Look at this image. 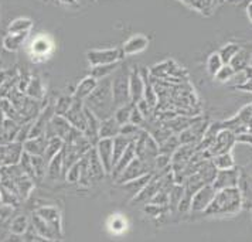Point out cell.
I'll return each mask as SVG.
<instances>
[{
	"mask_svg": "<svg viewBox=\"0 0 252 242\" xmlns=\"http://www.w3.org/2000/svg\"><path fill=\"white\" fill-rule=\"evenodd\" d=\"M244 206V196L238 187H231L218 190L214 194L211 204L203 212L210 218H222L234 217L240 212Z\"/></svg>",
	"mask_w": 252,
	"mask_h": 242,
	"instance_id": "1",
	"label": "cell"
},
{
	"mask_svg": "<svg viewBox=\"0 0 252 242\" xmlns=\"http://www.w3.org/2000/svg\"><path fill=\"white\" fill-rule=\"evenodd\" d=\"M84 106L88 108L99 121H103V119H108V118L114 116L116 106H115L114 95H112L111 77L98 81L96 88L84 101Z\"/></svg>",
	"mask_w": 252,
	"mask_h": 242,
	"instance_id": "2",
	"label": "cell"
},
{
	"mask_svg": "<svg viewBox=\"0 0 252 242\" xmlns=\"http://www.w3.org/2000/svg\"><path fill=\"white\" fill-rule=\"evenodd\" d=\"M133 146H135L136 157L149 167L152 173H155L153 163H155L156 156L159 154V143L152 138L146 130L142 129L138 138L133 140Z\"/></svg>",
	"mask_w": 252,
	"mask_h": 242,
	"instance_id": "3",
	"label": "cell"
},
{
	"mask_svg": "<svg viewBox=\"0 0 252 242\" xmlns=\"http://www.w3.org/2000/svg\"><path fill=\"white\" fill-rule=\"evenodd\" d=\"M111 77V87H112V95H114L115 106H122L130 102V95H129V75L130 69L126 67L125 64L119 65L118 69Z\"/></svg>",
	"mask_w": 252,
	"mask_h": 242,
	"instance_id": "4",
	"label": "cell"
},
{
	"mask_svg": "<svg viewBox=\"0 0 252 242\" xmlns=\"http://www.w3.org/2000/svg\"><path fill=\"white\" fill-rule=\"evenodd\" d=\"M81 133H82L81 130L69 125V122L64 116L54 115L50 119V122L47 125L46 135L44 136L47 139L57 136V138L63 139L64 143H71L74 139L78 138Z\"/></svg>",
	"mask_w": 252,
	"mask_h": 242,
	"instance_id": "5",
	"label": "cell"
},
{
	"mask_svg": "<svg viewBox=\"0 0 252 242\" xmlns=\"http://www.w3.org/2000/svg\"><path fill=\"white\" fill-rule=\"evenodd\" d=\"M122 58L124 53L119 48H95L87 53V61L90 62L91 67L121 62Z\"/></svg>",
	"mask_w": 252,
	"mask_h": 242,
	"instance_id": "6",
	"label": "cell"
},
{
	"mask_svg": "<svg viewBox=\"0 0 252 242\" xmlns=\"http://www.w3.org/2000/svg\"><path fill=\"white\" fill-rule=\"evenodd\" d=\"M235 143H237V135H235L234 132H231L229 129L222 127V129L218 132L217 138L214 140L213 146L208 149V151H210V154L214 157V156L221 154V153L232 151Z\"/></svg>",
	"mask_w": 252,
	"mask_h": 242,
	"instance_id": "7",
	"label": "cell"
},
{
	"mask_svg": "<svg viewBox=\"0 0 252 242\" xmlns=\"http://www.w3.org/2000/svg\"><path fill=\"white\" fill-rule=\"evenodd\" d=\"M216 194V190L211 184L203 185L198 191H195L191 198V206H190V212L194 214H203L208 206L211 204L213 198Z\"/></svg>",
	"mask_w": 252,
	"mask_h": 242,
	"instance_id": "8",
	"label": "cell"
},
{
	"mask_svg": "<svg viewBox=\"0 0 252 242\" xmlns=\"http://www.w3.org/2000/svg\"><path fill=\"white\" fill-rule=\"evenodd\" d=\"M94 148L102 163L105 173L111 174L114 167V139H99Z\"/></svg>",
	"mask_w": 252,
	"mask_h": 242,
	"instance_id": "9",
	"label": "cell"
},
{
	"mask_svg": "<svg viewBox=\"0 0 252 242\" xmlns=\"http://www.w3.org/2000/svg\"><path fill=\"white\" fill-rule=\"evenodd\" d=\"M241 177V170L235 166L232 169H227V170H218L217 176L213 182V187L214 190H224V188H231V187H238Z\"/></svg>",
	"mask_w": 252,
	"mask_h": 242,
	"instance_id": "10",
	"label": "cell"
},
{
	"mask_svg": "<svg viewBox=\"0 0 252 242\" xmlns=\"http://www.w3.org/2000/svg\"><path fill=\"white\" fill-rule=\"evenodd\" d=\"M148 173H152L149 167L145 163H142V161L139 160L138 157H135L133 160L129 163V166L126 167L125 170L119 174V177L115 180V183L122 185L127 183V182H132V180L139 179V177H142V176H145V174Z\"/></svg>",
	"mask_w": 252,
	"mask_h": 242,
	"instance_id": "11",
	"label": "cell"
},
{
	"mask_svg": "<svg viewBox=\"0 0 252 242\" xmlns=\"http://www.w3.org/2000/svg\"><path fill=\"white\" fill-rule=\"evenodd\" d=\"M69 122L71 126H74L75 129H78L81 132L85 130L87 127V115H85V106L84 102L81 101H74L71 108L68 109V112L64 116Z\"/></svg>",
	"mask_w": 252,
	"mask_h": 242,
	"instance_id": "12",
	"label": "cell"
},
{
	"mask_svg": "<svg viewBox=\"0 0 252 242\" xmlns=\"http://www.w3.org/2000/svg\"><path fill=\"white\" fill-rule=\"evenodd\" d=\"M143 92H145V82L140 74V68L133 67L130 69L129 75V95H130V102L138 104L139 101L143 99Z\"/></svg>",
	"mask_w": 252,
	"mask_h": 242,
	"instance_id": "13",
	"label": "cell"
},
{
	"mask_svg": "<svg viewBox=\"0 0 252 242\" xmlns=\"http://www.w3.org/2000/svg\"><path fill=\"white\" fill-rule=\"evenodd\" d=\"M35 214L38 217L46 221L47 224L53 228V230L57 232L60 237H63V224H61V214L57 208L53 207V206H44V207H40Z\"/></svg>",
	"mask_w": 252,
	"mask_h": 242,
	"instance_id": "14",
	"label": "cell"
},
{
	"mask_svg": "<svg viewBox=\"0 0 252 242\" xmlns=\"http://www.w3.org/2000/svg\"><path fill=\"white\" fill-rule=\"evenodd\" d=\"M148 47H149V38L143 34H136L126 40L121 50L124 53V57H126V56H136L139 53H143Z\"/></svg>",
	"mask_w": 252,
	"mask_h": 242,
	"instance_id": "15",
	"label": "cell"
},
{
	"mask_svg": "<svg viewBox=\"0 0 252 242\" xmlns=\"http://www.w3.org/2000/svg\"><path fill=\"white\" fill-rule=\"evenodd\" d=\"M30 227H32V228H33L38 235L44 237V238L50 240V241L58 242V240H61V238H63V237H60L57 232H56V231L53 230V228L47 224L44 219L41 218V217H38L35 212L32 215V218H30Z\"/></svg>",
	"mask_w": 252,
	"mask_h": 242,
	"instance_id": "16",
	"label": "cell"
},
{
	"mask_svg": "<svg viewBox=\"0 0 252 242\" xmlns=\"http://www.w3.org/2000/svg\"><path fill=\"white\" fill-rule=\"evenodd\" d=\"M85 115H87V127L82 133L91 142L92 146H95L96 142L99 140V123H101V121L94 115L88 108H85Z\"/></svg>",
	"mask_w": 252,
	"mask_h": 242,
	"instance_id": "17",
	"label": "cell"
},
{
	"mask_svg": "<svg viewBox=\"0 0 252 242\" xmlns=\"http://www.w3.org/2000/svg\"><path fill=\"white\" fill-rule=\"evenodd\" d=\"M23 151L24 149L22 143H17V142L6 143V145H4V154H3V166L19 164Z\"/></svg>",
	"mask_w": 252,
	"mask_h": 242,
	"instance_id": "18",
	"label": "cell"
},
{
	"mask_svg": "<svg viewBox=\"0 0 252 242\" xmlns=\"http://www.w3.org/2000/svg\"><path fill=\"white\" fill-rule=\"evenodd\" d=\"M96 85H98V81L95 80V78H92L91 75L85 77V78L77 85V88H75V91H74V95H72V99H74V101H81V102H84V101L91 95L92 91L96 88Z\"/></svg>",
	"mask_w": 252,
	"mask_h": 242,
	"instance_id": "19",
	"label": "cell"
},
{
	"mask_svg": "<svg viewBox=\"0 0 252 242\" xmlns=\"http://www.w3.org/2000/svg\"><path fill=\"white\" fill-rule=\"evenodd\" d=\"M221 129H222V122H213V123H208L206 132H204V135H203L201 140L198 142V145H197L195 150L210 149V148L213 146L214 140H216V138H217L218 132H220Z\"/></svg>",
	"mask_w": 252,
	"mask_h": 242,
	"instance_id": "20",
	"label": "cell"
},
{
	"mask_svg": "<svg viewBox=\"0 0 252 242\" xmlns=\"http://www.w3.org/2000/svg\"><path fill=\"white\" fill-rule=\"evenodd\" d=\"M87 156V160H88V167H90V172H91V177L92 180H101L105 177V169H103L102 163L99 160L98 157V153L95 148H91L88 150V153L85 154Z\"/></svg>",
	"mask_w": 252,
	"mask_h": 242,
	"instance_id": "21",
	"label": "cell"
},
{
	"mask_svg": "<svg viewBox=\"0 0 252 242\" xmlns=\"http://www.w3.org/2000/svg\"><path fill=\"white\" fill-rule=\"evenodd\" d=\"M135 157H136V153H135V146H133V142H132L127 146V149L125 150V153L121 156V159L116 161V164H115L112 172H111V176L114 177V180H116L119 177V174L125 170L126 167L129 166V163L133 160Z\"/></svg>",
	"mask_w": 252,
	"mask_h": 242,
	"instance_id": "22",
	"label": "cell"
},
{
	"mask_svg": "<svg viewBox=\"0 0 252 242\" xmlns=\"http://www.w3.org/2000/svg\"><path fill=\"white\" fill-rule=\"evenodd\" d=\"M47 146L46 136H38V138L27 139L23 143V149L30 156H44Z\"/></svg>",
	"mask_w": 252,
	"mask_h": 242,
	"instance_id": "23",
	"label": "cell"
},
{
	"mask_svg": "<svg viewBox=\"0 0 252 242\" xmlns=\"http://www.w3.org/2000/svg\"><path fill=\"white\" fill-rule=\"evenodd\" d=\"M121 125L115 121L114 116L103 119L99 123V139H114L119 135Z\"/></svg>",
	"mask_w": 252,
	"mask_h": 242,
	"instance_id": "24",
	"label": "cell"
},
{
	"mask_svg": "<svg viewBox=\"0 0 252 242\" xmlns=\"http://www.w3.org/2000/svg\"><path fill=\"white\" fill-rule=\"evenodd\" d=\"M152 177H153V173H148L145 174V176H142V177H139V179L132 180V182H127V183H125V184L122 185H124L126 193L130 194L132 198H135V197L138 196L139 193L145 188V185L149 183Z\"/></svg>",
	"mask_w": 252,
	"mask_h": 242,
	"instance_id": "25",
	"label": "cell"
},
{
	"mask_svg": "<svg viewBox=\"0 0 252 242\" xmlns=\"http://www.w3.org/2000/svg\"><path fill=\"white\" fill-rule=\"evenodd\" d=\"M250 60H251V54L247 48L241 47L240 51L234 56V58L229 61L228 65H231V68L234 69L235 72H241L250 67Z\"/></svg>",
	"mask_w": 252,
	"mask_h": 242,
	"instance_id": "26",
	"label": "cell"
},
{
	"mask_svg": "<svg viewBox=\"0 0 252 242\" xmlns=\"http://www.w3.org/2000/svg\"><path fill=\"white\" fill-rule=\"evenodd\" d=\"M47 177L50 180H58L63 176V151H60L58 154H56L51 160L48 161L47 166Z\"/></svg>",
	"mask_w": 252,
	"mask_h": 242,
	"instance_id": "27",
	"label": "cell"
},
{
	"mask_svg": "<svg viewBox=\"0 0 252 242\" xmlns=\"http://www.w3.org/2000/svg\"><path fill=\"white\" fill-rule=\"evenodd\" d=\"M119 67V62H115V64H105V65H95L91 67L90 71V75L92 78H95L96 81H101L103 78H108L114 74L115 71Z\"/></svg>",
	"mask_w": 252,
	"mask_h": 242,
	"instance_id": "28",
	"label": "cell"
},
{
	"mask_svg": "<svg viewBox=\"0 0 252 242\" xmlns=\"http://www.w3.org/2000/svg\"><path fill=\"white\" fill-rule=\"evenodd\" d=\"M29 227H30V219L27 215H24V214H20V215H17V217H14L12 219V222H10V234L13 235H24L27 230H29Z\"/></svg>",
	"mask_w": 252,
	"mask_h": 242,
	"instance_id": "29",
	"label": "cell"
},
{
	"mask_svg": "<svg viewBox=\"0 0 252 242\" xmlns=\"http://www.w3.org/2000/svg\"><path fill=\"white\" fill-rule=\"evenodd\" d=\"M211 161H213V164L216 166L217 170H227V169L235 167V159L232 156V151L217 154V156H214L211 159Z\"/></svg>",
	"mask_w": 252,
	"mask_h": 242,
	"instance_id": "30",
	"label": "cell"
},
{
	"mask_svg": "<svg viewBox=\"0 0 252 242\" xmlns=\"http://www.w3.org/2000/svg\"><path fill=\"white\" fill-rule=\"evenodd\" d=\"M63 148H64V140L63 139L57 138V136L47 139L46 151H44V159L47 160V163L51 160L56 154H58L63 150Z\"/></svg>",
	"mask_w": 252,
	"mask_h": 242,
	"instance_id": "31",
	"label": "cell"
},
{
	"mask_svg": "<svg viewBox=\"0 0 252 242\" xmlns=\"http://www.w3.org/2000/svg\"><path fill=\"white\" fill-rule=\"evenodd\" d=\"M221 1H224V0H194L191 6L197 9L198 12L203 13L204 16H210L217 9Z\"/></svg>",
	"mask_w": 252,
	"mask_h": 242,
	"instance_id": "32",
	"label": "cell"
},
{
	"mask_svg": "<svg viewBox=\"0 0 252 242\" xmlns=\"http://www.w3.org/2000/svg\"><path fill=\"white\" fill-rule=\"evenodd\" d=\"M130 143H132V140L122 136V135H118L116 138H114V166L116 164V161L121 159V156L125 153V150L127 149V146Z\"/></svg>",
	"mask_w": 252,
	"mask_h": 242,
	"instance_id": "33",
	"label": "cell"
},
{
	"mask_svg": "<svg viewBox=\"0 0 252 242\" xmlns=\"http://www.w3.org/2000/svg\"><path fill=\"white\" fill-rule=\"evenodd\" d=\"M133 106L135 104H132V102H129V104L122 105V106H118L116 109H115L114 112V118L115 121L122 126V125H125L129 122V119H130V114H132V109H133Z\"/></svg>",
	"mask_w": 252,
	"mask_h": 242,
	"instance_id": "34",
	"label": "cell"
},
{
	"mask_svg": "<svg viewBox=\"0 0 252 242\" xmlns=\"http://www.w3.org/2000/svg\"><path fill=\"white\" fill-rule=\"evenodd\" d=\"M0 196H1V203H3V206H7V207L16 208L20 203H22L20 197L17 196L14 191L6 188V187H3V185H0Z\"/></svg>",
	"mask_w": 252,
	"mask_h": 242,
	"instance_id": "35",
	"label": "cell"
},
{
	"mask_svg": "<svg viewBox=\"0 0 252 242\" xmlns=\"http://www.w3.org/2000/svg\"><path fill=\"white\" fill-rule=\"evenodd\" d=\"M179 146H180V142H179L177 135H172V136H169L164 142H161L160 145H159V153L172 156Z\"/></svg>",
	"mask_w": 252,
	"mask_h": 242,
	"instance_id": "36",
	"label": "cell"
},
{
	"mask_svg": "<svg viewBox=\"0 0 252 242\" xmlns=\"http://www.w3.org/2000/svg\"><path fill=\"white\" fill-rule=\"evenodd\" d=\"M240 48L241 47L238 44H235V43H227V44L221 47L217 53L220 54V57H221L224 64H229V61L240 51Z\"/></svg>",
	"mask_w": 252,
	"mask_h": 242,
	"instance_id": "37",
	"label": "cell"
},
{
	"mask_svg": "<svg viewBox=\"0 0 252 242\" xmlns=\"http://www.w3.org/2000/svg\"><path fill=\"white\" fill-rule=\"evenodd\" d=\"M222 65H224V62H222V60H221V57H220V54H218L217 51L211 53V54L207 57L206 68L207 72H208L211 77H214Z\"/></svg>",
	"mask_w": 252,
	"mask_h": 242,
	"instance_id": "38",
	"label": "cell"
},
{
	"mask_svg": "<svg viewBox=\"0 0 252 242\" xmlns=\"http://www.w3.org/2000/svg\"><path fill=\"white\" fill-rule=\"evenodd\" d=\"M32 164L34 169V177L37 180H43L47 174V166L48 163L44 156H32Z\"/></svg>",
	"mask_w": 252,
	"mask_h": 242,
	"instance_id": "39",
	"label": "cell"
},
{
	"mask_svg": "<svg viewBox=\"0 0 252 242\" xmlns=\"http://www.w3.org/2000/svg\"><path fill=\"white\" fill-rule=\"evenodd\" d=\"M184 194L183 184H174L170 187L169 191V210H177V206Z\"/></svg>",
	"mask_w": 252,
	"mask_h": 242,
	"instance_id": "40",
	"label": "cell"
},
{
	"mask_svg": "<svg viewBox=\"0 0 252 242\" xmlns=\"http://www.w3.org/2000/svg\"><path fill=\"white\" fill-rule=\"evenodd\" d=\"M26 92L29 95V98H33V99H41L43 95H44V88L41 85V81L40 78H33V80L29 82L27 85V90Z\"/></svg>",
	"mask_w": 252,
	"mask_h": 242,
	"instance_id": "41",
	"label": "cell"
},
{
	"mask_svg": "<svg viewBox=\"0 0 252 242\" xmlns=\"http://www.w3.org/2000/svg\"><path fill=\"white\" fill-rule=\"evenodd\" d=\"M33 27V22L29 19H19L16 22H13L9 27L10 34H26L30 29Z\"/></svg>",
	"mask_w": 252,
	"mask_h": 242,
	"instance_id": "42",
	"label": "cell"
},
{
	"mask_svg": "<svg viewBox=\"0 0 252 242\" xmlns=\"http://www.w3.org/2000/svg\"><path fill=\"white\" fill-rule=\"evenodd\" d=\"M74 102L72 96H60L57 99V104L54 105V115L58 116H65V114L68 112V109L71 108V105Z\"/></svg>",
	"mask_w": 252,
	"mask_h": 242,
	"instance_id": "43",
	"label": "cell"
},
{
	"mask_svg": "<svg viewBox=\"0 0 252 242\" xmlns=\"http://www.w3.org/2000/svg\"><path fill=\"white\" fill-rule=\"evenodd\" d=\"M234 75H235V71L231 68V65L224 64V65L220 68V71H218L217 74L214 75V78H216V81H218V82H221V84H225V82H229V81L232 80Z\"/></svg>",
	"mask_w": 252,
	"mask_h": 242,
	"instance_id": "44",
	"label": "cell"
},
{
	"mask_svg": "<svg viewBox=\"0 0 252 242\" xmlns=\"http://www.w3.org/2000/svg\"><path fill=\"white\" fill-rule=\"evenodd\" d=\"M140 127L136 126V125H133V123H130V122H127L125 125H122L121 126V130H119V135H122V136H125V138L130 139L132 142L135 140V139L138 138V135L140 133Z\"/></svg>",
	"mask_w": 252,
	"mask_h": 242,
	"instance_id": "45",
	"label": "cell"
},
{
	"mask_svg": "<svg viewBox=\"0 0 252 242\" xmlns=\"http://www.w3.org/2000/svg\"><path fill=\"white\" fill-rule=\"evenodd\" d=\"M24 35L26 34H10L9 37H6V40H4V47L7 48V50H17L19 46H20V43L23 41Z\"/></svg>",
	"mask_w": 252,
	"mask_h": 242,
	"instance_id": "46",
	"label": "cell"
},
{
	"mask_svg": "<svg viewBox=\"0 0 252 242\" xmlns=\"http://www.w3.org/2000/svg\"><path fill=\"white\" fill-rule=\"evenodd\" d=\"M22 237H23L24 242H57V241H50V240H47V238H44V237L38 235V234H37L32 227H29L27 232H26L24 235H22Z\"/></svg>",
	"mask_w": 252,
	"mask_h": 242,
	"instance_id": "47",
	"label": "cell"
},
{
	"mask_svg": "<svg viewBox=\"0 0 252 242\" xmlns=\"http://www.w3.org/2000/svg\"><path fill=\"white\" fill-rule=\"evenodd\" d=\"M68 183H78L80 182V161L69 167V170L64 177Z\"/></svg>",
	"mask_w": 252,
	"mask_h": 242,
	"instance_id": "48",
	"label": "cell"
},
{
	"mask_svg": "<svg viewBox=\"0 0 252 242\" xmlns=\"http://www.w3.org/2000/svg\"><path fill=\"white\" fill-rule=\"evenodd\" d=\"M143 210H145V212H146L148 215L156 218V217L161 215L163 212H166V211L169 210V207H161V206H156V204H146Z\"/></svg>",
	"mask_w": 252,
	"mask_h": 242,
	"instance_id": "49",
	"label": "cell"
},
{
	"mask_svg": "<svg viewBox=\"0 0 252 242\" xmlns=\"http://www.w3.org/2000/svg\"><path fill=\"white\" fill-rule=\"evenodd\" d=\"M129 122L130 123H133V125H136L142 129V125L145 123V116L140 114V111H139L138 108H136V105L133 106V109H132V114H130V119H129Z\"/></svg>",
	"mask_w": 252,
	"mask_h": 242,
	"instance_id": "50",
	"label": "cell"
},
{
	"mask_svg": "<svg viewBox=\"0 0 252 242\" xmlns=\"http://www.w3.org/2000/svg\"><path fill=\"white\" fill-rule=\"evenodd\" d=\"M136 108H138L139 111H140V114L145 116V119H148L150 116H153V108L150 106L145 99H142V101H139L138 104H136Z\"/></svg>",
	"mask_w": 252,
	"mask_h": 242,
	"instance_id": "51",
	"label": "cell"
},
{
	"mask_svg": "<svg viewBox=\"0 0 252 242\" xmlns=\"http://www.w3.org/2000/svg\"><path fill=\"white\" fill-rule=\"evenodd\" d=\"M33 48H34V53L37 56H44L48 53V43L47 41H43V44H40V40H34V44H33Z\"/></svg>",
	"mask_w": 252,
	"mask_h": 242,
	"instance_id": "52",
	"label": "cell"
},
{
	"mask_svg": "<svg viewBox=\"0 0 252 242\" xmlns=\"http://www.w3.org/2000/svg\"><path fill=\"white\" fill-rule=\"evenodd\" d=\"M237 142H242V143H247V145H251L252 146V133L250 132H245L240 136H237Z\"/></svg>",
	"mask_w": 252,
	"mask_h": 242,
	"instance_id": "53",
	"label": "cell"
},
{
	"mask_svg": "<svg viewBox=\"0 0 252 242\" xmlns=\"http://www.w3.org/2000/svg\"><path fill=\"white\" fill-rule=\"evenodd\" d=\"M3 242H24L23 241V237H20V235H13V234H10L6 240Z\"/></svg>",
	"mask_w": 252,
	"mask_h": 242,
	"instance_id": "54",
	"label": "cell"
},
{
	"mask_svg": "<svg viewBox=\"0 0 252 242\" xmlns=\"http://www.w3.org/2000/svg\"><path fill=\"white\" fill-rule=\"evenodd\" d=\"M63 4H67V6H72V4H77V0H60Z\"/></svg>",
	"mask_w": 252,
	"mask_h": 242,
	"instance_id": "55",
	"label": "cell"
},
{
	"mask_svg": "<svg viewBox=\"0 0 252 242\" xmlns=\"http://www.w3.org/2000/svg\"><path fill=\"white\" fill-rule=\"evenodd\" d=\"M247 13H248V17H250V20L252 22V0L250 1L248 7H247Z\"/></svg>",
	"mask_w": 252,
	"mask_h": 242,
	"instance_id": "56",
	"label": "cell"
},
{
	"mask_svg": "<svg viewBox=\"0 0 252 242\" xmlns=\"http://www.w3.org/2000/svg\"><path fill=\"white\" fill-rule=\"evenodd\" d=\"M3 206V203H1V196H0V207Z\"/></svg>",
	"mask_w": 252,
	"mask_h": 242,
	"instance_id": "57",
	"label": "cell"
}]
</instances>
